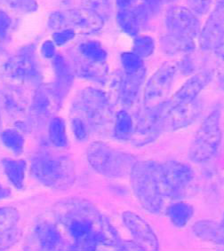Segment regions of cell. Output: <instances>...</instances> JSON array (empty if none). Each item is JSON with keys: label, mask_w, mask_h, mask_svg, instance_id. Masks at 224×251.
Instances as JSON below:
<instances>
[{"label": "cell", "mask_w": 224, "mask_h": 251, "mask_svg": "<svg viewBox=\"0 0 224 251\" xmlns=\"http://www.w3.org/2000/svg\"><path fill=\"white\" fill-rule=\"evenodd\" d=\"M130 177L134 194L142 208L151 214H159L164 204L160 163L153 161L136 162Z\"/></svg>", "instance_id": "obj_1"}, {"label": "cell", "mask_w": 224, "mask_h": 251, "mask_svg": "<svg viewBox=\"0 0 224 251\" xmlns=\"http://www.w3.org/2000/svg\"><path fill=\"white\" fill-rule=\"evenodd\" d=\"M32 172L37 180L46 186L63 188L74 179V165L67 155L41 153L33 160Z\"/></svg>", "instance_id": "obj_2"}, {"label": "cell", "mask_w": 224, "mask_h": 251, "mask_svg": "<svg viewBox=\"0 0 224 251\" xmlns=\"http://www.w3.org/2000/svg\"><path fill=\"white\" fill-rule=\"evenodd\" d=\"M87 159L91 166L104 176L123 177L130 175L136 164L135 158L103 142H94L87 149Z\"/></svg>", "instance_id": "obj_3"}, {"label": "cell", "mask_w": 224, "mask_h": 251, "mask_svg": "<svg viewBox=\"0 0 224 251\" xmlns=\"http://www.w3.org/2000/svg\"><path fill=\"white\" fill-rule=\"evenodd\" d=\"M221 141V112L216 109L205 117L196 130L190 147V159L194 163L208 162L217 153Z\"/></svg>", "instance_id": "obj_4"}, {"label": "cell", "mask_w": 224, "mask_h": 251, "mask_svg": "<svg viewBox=\"0 0 224 251\" xmlns=\"http://www.w3.org/2000/svg\"><path fill=\"white\" fill-rule=\"evenodd\" d=\"M104 20L85 7L79 9L56 11L48 18V27L55 30L72 29L82 35L99 32L104 25Z\"/></svg>", "instance_id": "obj_5"}, {"label": "cell", "mask_w": 224, "mask_h": 251, "mask_svg": "<svg viewBox=\"0 0 224 251\" xmlns=\"http://www.w3.org/2000/svg\"><path fill=\"white\" fill-rule=\"evenodd\" d=\"M176 71L177 66L171 62H165L149 77L143 92V105L146 111L156 110L168 100Z\"/></svg>", "instance_id": "obj_6"}, {"label": "cell", "mask_w": 224, "mask_h": 251, "mask_svg": "<svg viewBox=\"0 0 224 251\" xmlns=\"http://www.w3.org/2000/svg\"><path fill=\"white\" fill-rule=\"evenodd\" d=\"M1 72L5 78L19 84H37L41 78L35 54L30 47L21 50L5 61Z\"/></svg>", "instance_id": "obj_7"}, {"label": "cell", "mask_w": 224, "mask_h": 251, "mask_svg": "<svg viewBox=\"0 0 224 251\" xmlns=\"http://www.w3.org/2000/svg\"><path fill=\"white\" fill-rule=\"evenodd\" d=\"M193 178L194 172L187 163L176 161L160 163V180L164 196L173 199L181 197Z\"/></svg>", "instance_id": "obj_8"}, {"label": "cell", "mask_w": 224, "mask_h": 251, "mask_svg": "<svg viewBox=\"0 0 224 251\" xmlns=\"http://www.w3.org/2000/svg\"><path fill=\"white\" fill-rule=\"evenodd\" d=\"M80 106L95 129L107 128L112 119V109L106 93L98 89H84L80 97Z\"/></svg>", "instance_id": "obj_9"}, {"label": "cell", "mask_w": 224, "mask_h": 251, "mask_svg": "<svg viewBox=\"0 0 224 251\" xmlns=\"http://www.w3.org/2000/svg\"><path fill=\"white\" fill-rule=\"evenodd\" d=\"M202 104L197 100L187 105H181L171 108L159 107L156 109L163 129L180 130L191 126L196 121L202 112Z\"/></svg>", "instance_id": "obj_10"}, {"label": "cell", "mask_w": 224, "mask_h": 251, "mask_svg": "<svg viewBox=\"0 0 224 251\" xmlns=\"http://www.w3.org/2000/svg\"><path fill=\"white\" fill-rule=\"evenodd\" d=\"M166 24L170 34L196 38L200 33V23L192 10L183 6H173L166 15Z\"/></svg>", "instance_id": "obj_11"}, {"label": "cell", "mask_w": 224, "mask_h": 251, "mask_svg": "<svg viewBox=\"0 0 224 251\" xmlns=\"http://www.w3.org/2000/svg\"><path fill=\"white\" fill-rule=\"evenodd\" d=\"M211 79L212 73L210 71H201L192 75L178 89L177 92L171 98L164 103L162 107L171 108L181 105H187L196 100L198 94L209 84Z\"/></svg>", "instance_id": "obj_12"}, {"label": "cell", "mask_w": 224, "mask_h": 251, "mask_svg": "<svg viewBox=\"0 0 224 251\" xmlns=\"http://www.w3.org/2000/svg\"><path fill=\"white\" fill-rule=\"evenodd\" d=\"M224 40V5H217L199 33V47L203 51L214 50Z\"/></svg>", "instance_id": "obj_13"}, {"label": "cell", "mask_w": 224, "mask_h": 251, "mask_svg": "<svg viewBox=\"0 0 224 251\" xmlns=\"http://www.w3.org/2000/svg\"><path fill=\"white\" fill-rule=\"evenodd\" d=\"M122 219L126 229L145 250L159 251V239L144 219L132 211L124 212Z\"/></svg>", "instance_id": "obj_14"}, {"label": "cell", "mask_w": 224, "mask_h": 251, "mask_svg": "<svg viewBox=\"0 0 224 251\" xmlns=\"http://www.w3.org/2000/svg\"><path fill=\"white\" fill-rule=\"evenodd\" d=\"M162 130V123L157 111L145 110V114L140 117L131 139L137 146H144L157 140Z\"/></svg>", "instance_id": "obj_15"}, {"label": "cell", "mask_w": 224, "mask_h": 251, "mask_svg": "<svg viewBox=\"0 0 224 251\" xmlns=\"http://www.w3.org/2000/svg\"><path fill=\"white\" fill-rule=\"evenodd\" d=\"M149 12L144 5H137L128 9H119L117 14L118 26L124 32L136 37L149 17Z\"/></svg>", "instance_id": "obj_16"}, {"label": "cell", "mask_w": 224, "mask_h": 251, "mask_svg": "<svg viewBox=\"0 0 224 251\" xmlns=\"http://www.w3.org/2000/svg\"><path fill=\"white\" fill-rule=\"evenodd\" d=\"M145 76L146 71L144 68L136 73H125V75H122L118 98L124 106L131 107L137 101L140 95L141 86L144 83Z\"/></svg>", "instance_id": "obj_17"}, {"label": "cell", "mask_w": 224, "mask_h": 251, "mask_svg": "<svg viewBox=\"0 0 224 251\" xmlns=\"http://www.w3.org/2000/svg\"><path fill=\"white\" fill-rule=\"evenodd\" d=\"M61 97L56 92L55 86L42 85L37 89L32 103L33 113L38 117L50 116L58 107Z\"/></svg>", "instance_id": "obj_18"}, {"label": "cell", "mask_w": 224, "mask_h": 251, "mask_svg": "<svg viewBox=\"0 0 224 251\" xmlns=\"http://www.w3.org/2000/svg\"><path fill=\"white\" fill-rule=\"evenodd\" d=\"M82 58L74 61V71L77 75L84 78L97 83L104 84L109 78V68L105 62H97Z\"/></svg>", "instance_id": "obj_19"}, {"label": "cell", "mask_w": 224, "mask_h": 251, "mask_svg": "<svg viewBox=\"0 0 224 251\" xmlns=\"http://www.w3.org/2000/svg\"><path fill=\"white\" fill-rule=\"evenodd\" d=\"M53 66L56 75L55 88L59 96L62 98L69 92L73 83V69L61 54H56L54 57Z\"/></svg>", "instance_id": "obj_20"}, {"label": "cell", "mask_w": 224, "mask_h": 251, "mask_svg": "<svg viewBox=\"0 0 224 251\" xmlns=\"http://www.w3.org/2000/svg\"><path fill=\"white\" fill-rule=\"evenodd\" d=\"M162 51L168 55H188L196 49L194 39L191 37L168 34L160 40Z\"/></svg>", "instance_id": "obj_21"}, {"label": "cell", "mask_w": 224, "mask_h": 251, "mask_svg": "<svg viewBox=\"0 0 224 251\" xmlns=\"http://www.w3.org/2000/svg\"><path fill=\"white\" fill-rule=\"evenodd\" d=\"M93 213H77L73 217L64 219L68 232L77 242H81L85 238L93 233V220L92 216Z\"/></svg>", "instance_id": "obj_22"}, {"label": "cell", "mask_w": 224, "mask_h": 251, "mask_svg": "<svg viewBox=\"0 0 224 251\" xmlns=\"http://www.w3.org/2000/svg\"><path fill=\"white\" fill-rule=\"evenodd\" d=\"M192 229L196 237L201 240L224 245V230L221 224L212 220H200L194 224Z\"/></svg>", "instance_id": "obj_23"}, {"label": "cell", "mask_w": 224, "mask_h": 251, "mask_svg": "<svg viewBox=\"0 0 224 251\" xmlns=\"http://www.w3.org/2000/svg\"><path fill=\"white\" fill-rule=\"evenodd\" d=\"M193 215V207L184 201H176L168 206L167 209V216L175 227H185L191 221Z\"/></svg>", "instance_id": "obj_24"}, {"label": "cell", "mask_w": 224, "mask_h": 251, "mask_svg": "<svg viewBox=\"0 0 224 251\" xmlns=\"http://www.w3.org/2000/svg\"><path fill=\"white\" fill-rule=\"evenodd\" d=\"M1 163L10 181L16 188H23L26 171L25 162L23 160L5 158L3 159Z\"/></svg>", "instance_id": "obj_25"}, {"label": "cell", "mask_w": 224, "mask_h": 251, "mask_svg": "<svg viewBox=\"0 0 224 251\" xmlns=\"http://www.w3.org/2000/svg\"><path fill=\"white\" fill-rule=\"evenodd\" d=\"M133 117L126 110H119L115 116L114 136L119 140H128L134 132Z\"/></svg>", "instance_id": "obj_26"}, {"label": "cell", "mask_w": 224, "mask_h": 251, "mask_svg": "<svg viewBox=\"0 0 224 251\" xmlns=\"http://www.w3.org/2000/svg\"><path fill=\"white\" fill-rule=\"evenodd\" d=\"M37 235L41 246L48 250L56 248L61 242V233L50 224L40 225L37 228Z\"/></svg>", "instance_id": "obj_27"}, {"label": "cell", "mask_w": 224, "mask_h": 251, "mask_svg": "<svg viewBox=\"0 0 224 251\" xmlns=\"http://www.w3.org/2000/svg\"><path fill=\"white\" fill-rule=\"evenodd\" d=\"M80 55L90 61L105 62L107 59V51L98 41H86L80 44L78 48Z\"/></svg>", "instance_id": "obj_28"}, {"label": "cell", "mask_w": 224, "mask_h": 251, "mask_svg": "<svg viewBox=\"0 0 224 251\" xmlns=\"http://www.w3.org/2000/svg\"><path fill=\"white\" fill-rule=\"evenodd\" d=\"M49 139L52 143L58 148H65L68 145L63 119L56 117L52 120L49 125Z\"/></svg>", "instance_id": "obj_29"}, {"label": "cell", "mask_w": 224, "mask_h": 251, "mask_svg": "<svg viewBox=\"0 0 224 251\" xmlns=\"http://www.w3.org/2000/svg\"><path fill=\"white\" fill-rule=\"evenodd\" d=\"M1 140L7 149L15 153L24 151V139L17 130L7 129L1 133Z\"/></svg>", "instance_id": "obj_30"}, {"label": "cell", "mask_w": 224, "mask_h": 251, "mask_svg": "<svg viewBox=\"0 0 224 251\" xmlns=\"http://www.w3.org/2000/svg\"><path fill=\"white\" fill-rule=\"evenodd\" d=\"M134 52L140 58H147L155 51L154 39L147 35L136 36L133 47Z\"/></svg>", "instance_id": "obj_31"}, {"label": "cell", "mask_w": 224, "mask_h": 251, "mask_svg": "<svg viewBox=\"0 0 224 251\" xmlns=\"http://www.w3.org/2000/svg\"><path fill=\"white\" fill-rule=\"evenodd\" d=\"M1 100L5 105V107L10 113L17 114L24 111V107L23 105L24 100L22 97L16 94L13 90L11 91H5L1 93Z\"/></svg>", "instance_id": "obj_32"}, {"label": "cell", "mask_w": 224, "mask_h": 251, "mask_svg": "<svg viewBox=\"0 0 224 251\" xmlns=\"http://www.w3.org/2000/svg\"><path fill=\"white\" fill-rule=\"evenodd\" d=\"M19 220L18 211L14 208L0 209V234L14 227Z\"/></svg>", "instance_id": "obj_33"}, {"label": "cell", "mask_w": 224, "mask_h": 251, "mask_svg": "<svg viewBox=\"0 0 224 251\" xmlns=\"http://www.w3.org/2000/svg\"><path fill=\"white\" fill-rule=\"evenodd\" d=\"M121 63L126 74H133L143 69L142 58L135 52H124L121 54Z\"/></svg>", "instance_id": "obj_34"}, {"label": "cell", "mask_w": 224, "mask_h": 251, "mask_svg": "<svg viewBox=\"0 0 224 251\" xmlns=\"http://www.w3.org/2000/svg\"><path fill=\"white\" fill-rule=\"evenodd\" d=\"M84 7L106 21L112 13L111 0H85Z\"/></svg>", "instance_id": "obj_35"}, {"label": "cell", "mask_w": 224, "mask_h": 251, "mask_svg": "<svg viewBox=\"0 0 224 251\" xmlns=\"http://www.w3.org/2000/svg\"><path fill=\"white\" fill-rule=\"evenodd\" d=\"M187 3L194 14L204 15L210 10L213 0H187Z\"/></svg>", "instance_id": "obj_36"}, {"label": "cell", "mask_w": 224, "mask_h": 251, "mask_svg": "<svg viewBox=\"0 0 224 251\" xmlns=\"http://www.w3.org/2000/svg\"><path fill=\"white\" fill-rule=\"evenodd\" d=\"M76 34L77 33L72 29L58 30L54 34V42L56 46H63L70 40H72L76 37Z\"/></svg>", "instance_id": "obj_37"}, {"label": "cell", "mask_w": 224, "mask_h": 251, "mask_svg": "<svg viewBox=\"0 0 224 251\" xmlns=\"http://www.w3.org/2000/svg\"><path fill=\"white\" fill-rule=\"evenodd\" d=\"M13 25V21L8 14L0 10V39L7 37Z\"/></svg>", "instance_id": "obj_38"}, {"label": "cell", "mask_w": 224, "mask_h": 251, "mask_svg": "<svg viewBox=\"0 0 224 251\" xmlns=\"http://www.w3.org/2000/svg\"><path fill=\"white\" fill-rule=\"evenodd\" d=\"M15 9L23 13H32L37 9V3L36 0H16L14 6Z\"/></svg>", "instance_id": "obj_39"}, {"label": "cell", "mask_w": 224, "mask_h": 251, "mask_svg": "<svg viewBox=\"0 0 224 251\" xmlns=\"http://www.w3.org/2000/svg\"><path fill=\"white\" fill-rule=\"evenodd\" d=\"M72 130L74 131L77 139L80 140H85L87 138V128L84 122L79 118L72 121Z\"/></svg>", "instance_id": "obj_40"}, {"label": "cell", "mask_w": 224, "mask_h": 251, "mask_svg": "<svg viewBox=\"0 0 224 251\" xmlns=\"http://www.w3.org/2000/svg\"><path fill=\"white\" fill-rule=\"evenodd\" d=\"M215 53L220 76H223L224 75V42L215 48Z\"/></svg>", "instance_id": "obj_41"}, {"label": "cell", "mask_w": 224, "mask_h": 251, "mask_svg": "<svg viewBox=\"0 0 224 251\" xmlns=\"http://www.w3.org/2000/svg\"><path fill=\"white\" fill-rule=\"evenodd\" d=\"M143 5L148 9L149 14H158L162 5H163L164 0H143Z\"/></svg>", "instance_id": "obj_42"}, {"label": "cell", "mask_w": 224, "mask_h": 251, "mask_svg": "<svg viewBox=\"0 0 224 251\" xmlns=\"http://www.w3.org/2000/svg\"><path fill=\"white\" fill-rule=\"evenodd\" d=\"M56 44L54 41H46L41 47V52L45 58H54L56 56Z\"/></svg>", "instance_id": "obj_43"}, {"label": "cell", "mask_w": 224, "mask_h": 251, "mask_svg": "<svg viewBox=\"0 0 224 251\" xmlns=\"http://www.w3.org/2000/svg\"><path fill=\"white\" fill-rule=\"evenodd\" d=\"M137 0H116V4L119 9H128L134 7Z\"/></svg>", "instance_id": "obj_44"}, {"label": "cell", "mask_w": 224, "mask_h": 251, "mask_svg": "<svg viewBox=\"0 0 224 251\" xmlns=\"http://www.w3.org/2000/svg\"><path fill=\"white\" fill-rule=\"evenodd\" d=\"M10 194H11V193H10L9 189H7V188H5V187H3L2 185L0 184V200L7 198V197L10 196Z\"/></svg>", "instance_id": "obj_45"}, {"label": "cell", "mask_w": 224, "mask_h": 251, "mask_svg": "<svg viewBox=\"0 0 224 251\" xmlns=\"http://www.w3.org/2000/svg\"><path fill=\"white\" fill-rule=\"evenodd\" d=\"M16 0H0V4L3 5H10V6H14V3Z\"/></svg>", "instance_id": "obj_46"}, {"label": "cell", "mask_w": 224, "mask_h": 251, "mask_svg": "<svg viewBox=\"0 0 224 251\" xmlns=\"http://www.w3.org/2000/svg\"><path fill=\"white\" fill-rule=\"evenodd\" d=\"M217 1V5H224V0H216Z\"/></svg>", "instance_id": "obj_47"}, {"label": "cell", "mask_w": 224, "mask_h": 251, "mask_svg": "<svg viewBox=\"0 0 224 251\" xmlns=\"http://www.w3.org/2000/svg\"><path fill=\"white\" fill-rule=\"evenodd\" d=\"M221 226H222V227H223V229L224 230V218H223V221H222V223H221Z\"/></svg>", "instance_id": "obj_48"}, {"label": "cell", "mask_w": 224, "mask_h": 251, "mask_svg": "<svg viewBox=\"0 0 224 251\" xmlns=\"http://www.w3.org/2000/svg\"><path fill=\"white\" fill-rule=\"evenodd\" d=\"M2 51H3V47H2V45H1V43H0V55H1Z\"/></svg>", "instance_id": "obj_49"}, {"label": "cell", "mask_w": 224, "mask_h": 251, "mask_svg": "<svg viewBox=\"0 0 224 251\" xmlns=\"http://www.w3.org/2000/svg\"><path fill=\"white\" fill-rule=\"evenodd\" d=\"M0 127H1V119H0Z\"/></svg>", "instance_id": "obj_50"}, {"label": "cell", "mask_w": 224, "mask_h": 251, "mask_svg": "<svg viewBox=\"0 0 224 251\" xmlns=\"http://www.w3.org/2000/svg\"><path fill=\"white\" fill-rule=\"evenodd\" d=\"M171 1H174V0H171Z\"/></svg>", "instance_id": "obj_51"}]
</instances>
